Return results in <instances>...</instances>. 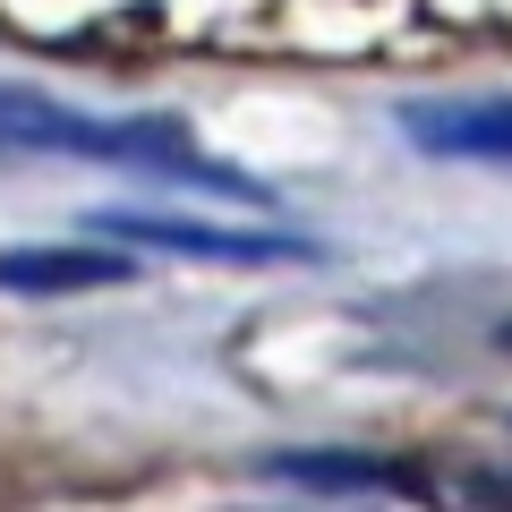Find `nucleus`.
Returning <instances> with one entry per match:
<instances>
[{"mask_svg": "<svg viewBox=\"0 0 512 512\" xmlns=\"http://www.w3.org/2000/svg\"><path fill=\"white\" fill-rule=\"evenodd\" d=\"M265 478H291V487H325V495H419V478L384 470L367 453H274Z\"/></svg>", "mask_w": 512, "mask_h": 512, "instance_id": "obj_5", "label": "nucleus"}, {"mask_svg": "<svg viewBox=\"0 0 512 512\" xmlns=\"http://www.w3.org/2000/svg\"><path fill=\"white\" fill-rule=\"evenodd\" d=\"M94 231L120 248H163V256H197V265H299L316 256V239L299 231H231V222H197V214H137V205H103Z\"/></svg>", "mask_w": 512, "mask_h": 512, "instance_id": "obj_2", "label": "nucleus"}, {"mask_svg": "<svg viewBox=\"0 0 512 512\" xmlns=\"http://www.w3.org/2000/svg\"><path fill=\"white\" fill-rule=\"evenodd\" d=\"M504 350H512V325H504Z\"/></svg>", "mask_w": 512, "mask_h": 512, "instance_id": "obj_6", "label": "nucleus"}, {"mask_svg": "<svg viewBox=\"0 0 512 512\" xmlns=\"http://www.w3.org/2000/svg\"><path fill=\"white\" fill-rule=\"evenodd\" d=\"M402 137L444 163H512V94H461V103H402Z\"/></svg>", "mask_w": 512, "mask_h": 512, "instance_id": "obj_3", "label": "nucleus"}, {"mask_svg": "<svg viewBox=\"0 0 512 512\" xmlns=\"http://www.w3.org/2000/svg\"><path fill=\"white\" fill-rule=\"evenodd\" d=\"M137 256L111 248H0V282L9 291H94V282H128Z\"/></svg>", "mask_w": 512, "mask_h": 512, "instance_id": "obj_4", "label": "nucleus"}, {"mask_svg": "<svg viewBox=\"0 0 512 512\" xmlns=\"http://www.w3.org/2000/svg\"><path fill=\"white\" fill-rule=\"evenodd\" d=\"M0 146L18 154H77V163H137V171H180L197 180L205 197H248L265 205V188L248 171H222L214 154H197L180 120H94V111H69L52 94H26V86H0Z\"/></svg>", "mask_w": 512, "mask_h": 512, "instance_id": "obj_1", "label": "nucleus"}]
</instances>
